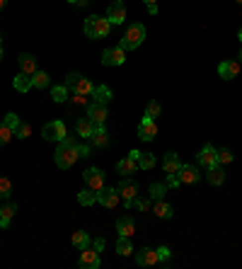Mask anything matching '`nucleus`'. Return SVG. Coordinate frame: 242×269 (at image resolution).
<instances>
[{
  "label": "nucleus",
  "mask_w": 242,
  "mask_h": 269,
  "mask_svg": "<svg viewBox=\"0 0 242 269\" xmlns=\"http://www.w3.org/2000/svg\"><path fill=\"white\" fill-rule=\"evenodd\" d=\"M54 158H56V165L61 167V170L73 167L75 160L80 158V153H78V143H75L71 136H66L63 141H58V148H56V153H54Z\"/></svg>",
  "instance_id": "nucleus-1"
},
{
  "label": "nucleus",
  "mask_w": 242,
  "mask_h": 269,
  "mask_svg": "<svg viewBox=\"0 0 242 269\" xmlns=\"http://www.w3.org/2000/svg\"><path fill=\"white\" fill-rule=\"evenodd\" d=\"M85 34L90 36V39H102V36L109 34V29H112V22L107 17H97V15H92V17L85 19Z\"/></svg>",
  "instance_id": "nucleus-2"
},
{
  "label": "nucleus",
  "mask_w": 242,
  "mask_h": 269,
  "mask_svg": "<svg viewBox=\"0 0 242 269\" xmlns=\"http://www.w3.org/2000/svg\"><path fill=\"white\" fill-rule=\"evenodd\" d=\"M143 39H146V27H143V24H131L119 46H121L124 51H131V49H138V46L143 44Z\"/></svg>",
  "instance_id": "nucleus-3"
},
{
  "label": "nucleus",
  "mask_w": 242,
  "mask_h": 269,
  "mask_svg": "<svg viewBox=\"0 0 242 269\" xmlns=\"http://www.w3.org/2000/svg\"><path fill=\"white\" fill-rule=\"evenodd\" d=\"M66 88L73 90L75 95H92V83L85 78V75H80V73H71L68 78H66Z\"/></svg>",
  "instance_id": "nucleus-4"
},
{
  "label": "nucleus",
  "mask_w": 242,
  "mask_h": 269,
  "mask_svg": "<svg viewBox=\"0 0 242 269\" xmlns=\"http://www.w3.org/2000/svg\"><path fill=\"white\" fill-rule=\"evenodd\" d=\"M116 189H119V197H121V201H124V206L131 209L133 199L138 197V184H136L131 177H126V179H121V184H119Z\"/></svg>",
  "instance_id": "nucleus-5"
},
{
  "label": "nucleus",
  "mask_w": 242,
  "mask_h": 269,
  "mask_svg": "<svg viewBox=\"0 0 242 269\" xmlns=\"http://www.w3.org/2000/svg\"><path fill=\"white\" fill-rule=\"evenodd\" d=\"M119 189L116 187H102L99 192H97V204H102V206H107V209H114L116 204H119Z\"/></svg>",
  "instance_id": "nucleus-6"
},
{
  "label": "nucleus",
  "mask_w": 242,
  "mask_h": 269,
  "mask_svg": "<svg viewBox=\"0 0 242 269\" xmlns=\"http://www.w3.org/2000/svg\"><path fill=\"white\" fill-rule=\"evenodd\" d=\"M85 184L94 189V192H99L102 187H104V172L99 170V167H87L85 170Z\"/></svg>",
  "instance_id": "nucleus-7"
},
{
  "label": "nucleus",
  "mask_w": 242,
  "mask_h": 269,
  "mask_svg": "<svg viewBox=\"0 0 242 269\" xmlns=\"http://www.w3.org/2000/svg\"><path fill=\"white\" fill-rule=\"evenodd\" d=\"M107 117H109V114H107V105H102V102H92V105L87 107V119H90L94 126L104 124Z\"/></svg>",
  "instance_id": "nucleus-8"
},
{
  "label": "nucleus",
  "mask_w": 242,
  "mask_h": 269,
  "mask_svg": "<svg viewBox=\"0 0 242 269\" xmlns=\"http://www.w3.org/2000/svg\"><path fill=\"white\" fill-rule=\"evenodd\" d=\"M44 138L46 141H63L66 138V126L63 122H49L44 126Z\"/></svg>",
  "instance_id": "nucleus-9"
},
{
  "label": "nucleus",
  "mask_w": 242,
  "mask_h": 269,
  "mask_svg": "<svg viewBox=\"0 0 242 269\" xmlns=\"http://www.w3.org/2000/svg\"><path fill=\"white\" fill-rule=\"evenodd\" d=\"M158 262H160V257H158V250L141 248V250L136 252V265H138V267H153V265H158Z\"/></svg>",
  "instance_id": "nucleus-10"
},
{
  "label": "nucleus",
  "mask_w": 242,
  "mask_h": 269,
  "mask_svg": "<svg viewBox=\"0 0 242 269\" xmlns=\"http://www.w3.org/2000/svg\"><path fill=\"white\" fill-rule=\"evenodd\" d=\"M80 267L82 269H99V252L94 250V248H85V250H80Z\"/></svg>",
  "instance_id": "nucleus-11"
},
{
  "label": "nucleus",
  "mask_w": 242,
  "mask_h": 269,
  "mask_svg": "<svg viewBox=\"0 0 242 269\" xmlns=\"http://www.w3.org/2000/svg\"><path fill=\"white\" fill-rule=\"evenodd\" d=\"M196 158H199V165L208 170V167H213V165H218V150H216L213 145L208 143V145H204V148H201V153H199Z\"/></svg>",
  "instance_id": "nucleus-12"
},
{
  "label": "nucleus",
  "mask_w": 242,
  "mask_h": 269,
  "mask_svg": "<svg viewBox=\"0 0 242 269\" xmlns=\"http://www.w3.org/2000/svg\"><path fill=\"white\" fill-rule=\"evenodd\" d=\"M126 61V51L121 46H114V49H107L104 56H102V63L104 66H121Z\"/></svg>",
  "instance_id": "nucleus-13"
},
{
  "label": "nucleus",
  "mask_w": 242,
  "mask_h": 269,
  "mask_svg": "<svg viewBox=\"0 0 242 269\" xmlns=\"http://www.w3.org/2000/svg\"><path fill=\"white\" fill-rule=\"evenodd\" d=\"M107 19L112 22V24H121L124 19H126V5L121 2V0H116L109 5V10H107Z\"/></svg>",
  "instance_id": "nucleus-14"
},
{
  "label": "nucleus",
  "mask_w": 242,
  "mask_h": 269,
  "mask_svg": "<svg viewBox=\"0 0 242 269\" xmlns=\"http://www.w3.org/2000/svg\"><path fill=\"white\" fill-rule=\"evenodd\" d=\"M158 136V124H155V119H143L141 124H138V138H143V141H153Z\"/></svg>",
  "instance_id": "nucleus-15"
},
{
  "label": "nucleus",
  "mask_w": 242,
  "mask_h": 269,
  "mask_svg": "<svg viewBox=\"0 0 242 269\" xmlns=\"http://www.w3.org/2000/svg\"><path fill=\"white\" fill-rule=\"evenodd\" d=\"M177 177H179V184H196L199 182V170L194 165H182Z\"/></svg>",
  "instance_id": "nucleus-16"
},
{
  "label": "nucleus",
  "mask_w": 242,
  "mask_h": 269,
  "mask_svg": "<svg viewBox=\"0 0 242 269\" xmlns=\"http://www.w3.org/2000/svg\"><path fill=\"white\" fill-rule=\"evenodd\" d=\"M116 231H119V235H124V238H131V235L136 233V221L131 216H121L116 221Z\"/></svg>",
  "instance_id": "nucleus-17"
},
{
  "label": "nucleus",
  "mask_w": 242,
  "mask_h": 269,
  "mask_svg": "<svg viewBox=\"0 0 242 269\" xmlns=\"http://www.w3.org/2000/svg\"><path fill=\"white\" fill-rule=\"evenodd\" d=\"M218 73H221V78H225V80H233V78H238V73H240V63H238V61H223V63L218 66Z\"/></svg>",
  "instance_id": "nucleus-18"
},
{
  "label": "nucleus",
  "mask_w": 242,
  "mask_h": 269,
  "mask_svg": "<svg viewBox=\"0 0 242 269\" xmlns=\"http://www.w3.org/2000/svg\"><path fill=\"white\" fill-rule=\"evenodd\" d=\"M90 141H92L94 148H104V145L109 143V134H107L104 124L94 126V131H92V136H90Z\"/></svg>",
  "instance_id": "nucleus-19"
},
{
  "label": "nucleus",
  "mask_w": 242,
  "mask_h": 269,
  "mask_svg": "<svg viewBox=\"0 0 242 269\" xmlns=\"http://www.w3.org/2000/svg\"><path fill=\"white\" fill-rule=\"evenodd\" d=\"M179 167H182L179 155H177V153H167V155H165V160H162V170H165V175H177V172H179Z\"/></svg>",
  "instance_id": "nucleus-20"
},
{
  "label": "nucleus",
  "mask_w": 242,
  "mask_h": 269,
  "mask_svg": "<svg viewBox=\"0 0 242 269\" xmlns=\"http://www.w3.org/2000/svg\"><path fill=\"white\" fill-rule=\"evenodd\" d=\"M15 211H17V206H15L12 201L5 199V204H2V209H0V228H7V226H10V218L15 216Z\"/></svg>",
  "instance_id": "nucleus-21"
},
{
  "label": "nucleus",
  "mask_w": 242,
  "mask_h": 269,
  "mask_svg": "<svg viewBox=\"0 0 242 269\" xmlns=\"http://www.w3.org/2000/svg\"><path fill=\"white\" fill-rule=\"evenodd\" d=\"M17 61H19L22 73H27V75H34V73H37V58H34L32 54H22Z\"/></svg>",
  "instance_id": "nucleus-22"
},
{
  "label": "nucleus",
  "mask_w": 242,
  "mask_h": 269,
  "mask_svg": "<svg viewBox=\"0 0 242 269\" xmlns=\"http://www.w3.org/2000/svg\"><path fill=\"white\" fill-rule=\"evenodd\" d=\"M136 170H138V162L133 158H124V160L116 162V172L119 175H136Z\"/></svg>",
  "instance_id": "nucleus-23"
},
{
  "label": "nucleus",
  "mask_w": 242,
  "mask_h": 269,
  "mask_svg": "<svg viewBox=\"0 0 242 269\" xmlns=\"http://www.w3.org/2000/svg\"><path fill=\"white\" fill-rule=\"evenodd\" d=\"M92 97H94V102L107 105V102L112 100V90L107 88V85H94V88H92Z\"/></svg>",
  "instance_id": "nucleus-24"
},
{
  "label": "nucleus",
  "mask_w": 242,
  "mask_h": 269,
  "mask_svg": "<svg viewBox=\"0 0 242 269\" xmlns=\"http://www.w3.org/2000/svg\"><path fill=\"white\" fill-rule=\"evenodd\" d=\"M153 211H155V216H160V218H172V214H174V209L169 206L167 201H162V199H155Z\"/></svg>",
  "instance_id": "nucleus-25"
},
{
  "label": "nucleus",
  "mask_w": 242,
  "mask_h": 269,
  "mask_svg": "<svg viewBox=\"0 0 242 269\" xmlns=\"http://www.w3.org/2000/svg\"><path fill=\"white\" fill-rule=\"evenodd\" d=\"M75 131H78V136H82V138H90L92 136V131H94V124L85 117V119H80L78 124H75Z\"/></svg>",
  "instance_id": "nucleus-26"
},
{
  "label": "nucleus",
  "mask_w": 242,
  "mask_h": 269,
  "mask_svg": "<svg viewBox=\"0 0 242 269\" xmlns=\"http://www.w3.org/2000/svg\"><path fill=\"white\" fill-rule=\"evenodd\" d=\"M208 182H211V184H216V187L225 182V172L221 170V162H218V165H213V167H208Z\"/></svg>",
  "instance_id": "nucleus-27"
},
{
  "label": "nucleus",
  "mask_w": 242,
  "mask_h": 269,
  "mask_svg": "<svg viewBox=\"0 0 242 269\" xmlns=\"http://www.w3.org/2000/svg\"><path fill=\"white\" fill-rule=\"evenodd\" d=\"M12 85L17 92H27V90L32 88V75H27V73H19L17 78L12 80Z\"/></svg>",
  "instance_id": "nucleus-28"
},
{
  "label": "nucleus",
  "mask_w": 242,
  "mask_h": 269,
  "mask_svg": "<svg viewBox=\"0 0 242 269\" xmlns=\"http://www.w3.org/2000/svg\"><path fill=\"white\" fill-rule=\"evenodd\" d=\"M78 201H80L82 206H92V204H97V192L90 189V187H85V189L78 194Z\"/></svg>",
  "instance_id": "nucleus-29"
},
{
  "label": "nucleus",
  "mask_w": 242,
  "mask_h": 269,
  "mask_svg": "<svg viewBox=\"0 0 242 269\" xmlns=\"http://www.w3.org/2000/svg\"><path fill=\"white\" fill-rule=\"evenodd\" d=\"M73 245L78 250H85V248L92 245V240H90V235L85 233V231H78V233H73Z\"/></svg>",
  "instance_id": "nucleus-30"
},
{
  "label": "nucleus",
  "mask_w": 242,
  "mask_h": 269,
  "mask_svg": "<svg viewBox=\"0 0 242 269\" xmlns=\"http://www.w3.org/2000/svg\"><path fill=\"white\" fill-rule=\"evenodd\" d=\"M51 83V78L46 75L44 71H37L34 75H32V88H37V90H44L46 85Z\"/></svg>",
  "instance_id": "nucleus-31"
},
{
  "label": "nucleus",
  "mask_w": 242,
  "mask_h": 269,
  "mask_svg": "<svg viewBox=\"0 0 242 269\" xmlns=\"http://www.w3.org/2000/svg\"><path fill=\"white\" fill-rule=\"evenodd\" d=\"M116 252L121 255V257H126L133 252V245H131V238H124V235H119V243H116Z\"/></svg>",
  "instance_id": "nucleus-32"
},
{
  "label": "nucleus",
  "mask_w": 242,
  "mask_h": 269,
  "mask_svg": "<svg viewBox=\"0 0 242 269\" xmlns=\"http://www.w3.org/2000/svg\"><path fill=\"white\" fill-rule=\"evenodd\" d=\"M12 138H15V131H12L10 126H7V124H5V122H2V124H0V145L10 143Z\"/></svg>",
  "instance_id": "nucleus-33"
},
{
  "label": "nucleus",
  "mask_w": 242,
  "mask_h": 269,
  "mask_svg": "<svg viewBox=\"0 0 242 269\" xmlns=\"http://www.w3.org/2000/svg\"><path fill=\"white\" fill-rule=\"evenodd\" d=\"M138 167H141V170H150V167H155V155H153V153H141V158H138Z\"/></svg>",
  "instance_id": "nucleus-34"
},
{
  "label": "nucleus",
  "mask_w": 242,
  "mask_h": 269,
  "mask_svg": "<svg viewBox=\"0 0 242 269\" xmlns=\"http://www.w3.org/2000/svg\"><path fill=\"white\" fill-rule=\"evenodd\" d=\"M167 192V184H160V182H153L150 184V199H162Z\"/></svg>",
  "instance_id": "nucleus-35"
},
{
  "label": "nucleus",
  "mask_w": 242,
  "mask_h": 269,
  "mask_svg": "<svg viewBox=\"0 0 242 269\" xmlns=\"http://www.w3.org/2000/svg\"><path fill=\"white\" fill-rule=\"evenodd\" d=\"M10 192H12V184H10V179H7V177H0V199L5 201V199L10 197Z\"/></svg>",
  "instance_id": "nucleus-36"
},
{
  "label": "nucleus",
  "mask_w": 242,
  "mask_h": 269,
  "mask_svg": "<svg viewBox=\"0 0 242 269\" xmlns=\"http://www.w3.org/2000/svg\"><path fill=\"white\" fill-rule=\"evenodd\" d=\"M51 97H54L56 102H63V100L68 97V88H66V85H56V88L51 90Z\"/></svg>",
  "instance_id": "nucleus-37"
},
{
  "label": "nucleus",
  "mask_w": 242,
  "mask_h": 269,
  "mask_svg": "<svg viewBox=\"0 0 242 269\" xmlns=\"http://www.w3.org/2000/svg\"><path fill=\"white\" fill-rule=\"evenodd\" d=\"M160 112H162V109H160V102H148V107H146V117H148V119H158Z\"/></svg>",
  "instance_id": "nucleus-38"
},
{
  "label": "nucleus",
  "mask_w": 242,
  "mask_h": 269,
  "mask_svg": "<svg viewBox=\"0 0 242 269\" xmlns=\"http://www.w3.org/2000/svg\"><path fill=\"white\" fill-rule=\"evenodd\" d=\"M29 134H32V126L24 124V122H19V126L15 129V136H17V138H27Z\"/></svg>",
  "instance_id": "nucleus-39"
},
{
  "label": "nucleus",
  "mask_w": 242,
  "mask_h": 269,
  "mask_svg": "<svg viewBox=\"0 0 242 269\" xmlns=\"http://www.w3.org/2000/svg\"><path fill=\"white\" fill-rule=\"evenodd\" d=\"M133 209H138V211H148L150 209V199H141V197H136L133 199V204H131Z\"/></svg>",
  "instance_id": "nucleus-40"
},
{
  "label": "nucleus",
  "mask_w": 242,
  "mask_h": 269,
  "mask_svg": "<svg viewBox=\"0 0 242 269\" xmlns=\"http://www.w3.org/2000/svg\"><path fill=\"white\" fill-rule=\"evenodd\" d=\"M5 124L15 131V129L19 126V117H17V114H5Z\"/></svg>",
  "instance_id": "nucleus-41"
},
{
  "label": "nucleus",
  "mask_w": 242,
  "mask_h": 269,
  "mask_svg": "<svg viewBox=\"0 0 242 269\" xmlns=\"http://www.w3.org/2000/svg\"><path fill=\"white\" fill-rule=\"evenodd\" d=\"M230 160H233V153L228 148H221L218 150V162H230Z\"/></svg>",
  "instance_id": "nucleus-42"
},
{
  "label": "nucleus",
  "mask_w": 242,
  "mask_h": 269,
  "mask_svg": "<svg viewBox=\"0 0 242 269\" xmlns=\"http://www.w3.org/2000/svg\"><path fill=\"white\" fill-rule=\"evenodd\" d=\"M92 245H94V250H97V252H102L107 243H104V238H97V240H92Z\"/></svg>",
  "instance_id": "nucleus-43"
},
{
  "label": "nucleus",
  "mask_w": 242,
  "mask_h": 269,
  "mask_svg": "<svg viewBox=\"0 0 242 269\" xmlns=\"http://www.w3.org/2000/svg\"><path fill=\"white\" fill-rule=\"evenodd\" d=\"M158 257H160L162 262H167L169 260V248H160V250H158Z\"/></svg>",
  "instance_id": "nucleus-44"
},
{
  "label": "nucleus",
  "mask_w": 242,
  "mask_h": 269,
  "mask_svg": "<svg viewBox=\"0 0 242 269\" xmlns=\"http://www.w3.org/2000/svg\"><path fill=\"white\" fill-rule=\"evenodd\" d=\"M167 187H179V177L177 175H167Z\"/></svg>",
  "instance_id": "nucleus-45"
},
{
  "label": "nucleus",
  "mask_w": 242,
  "mask_h": 269,
  "mask_svg": "<svg viewBox=\"0 0 242 269\" xmlns=\"http://www.w3.org/2000/svg\"><path fill=\"white\" fill-rule=\"evenodd\" d=\"M73 102L75 105H87V95H75Z\"/></svg>",
  "instance_id": "nucleus-46"
},
{
  "label": "nucleus",
  "mask_w": 242,
  "mask_h": 269,
  "mask_svg": "<svg viewBox=\"0 0 242 269\" xmlns=\"http://www.w3.org/2000/svg\"><path fill=\"white\" fill-rule=\"evenodd\" d=\"M78 153H80V158H87L90 155V148L87 145H78Z\"/></svg>",
  "instance_id": "nucleus-47"
},
{
  "label": "nucleus",
  "mask_w": 242,
  "mask_h": 269,
  "mask_svg": "<svg viewBox=\"0 0 242 269\" xmlns=\"http://www.w3.org/2000/svg\"><path fill=\"white\" fill-rule=\"evenodd\" d=\"M129 158H133V160L138 162V158H141V150H131V153H129Z\"/></svg>",
  "instance_id": "nucleus-48"
},
{
  "label": "nucleus",
  "mask_w": 242,
  "mask_h": 269,
  "mask_svg": "<svg viewBox=\"0 0 242 269\" xmlns=\"http://www.w3.org/2000/svg\"><path fill=\"white\" fill-rule=\"evenodd\" d=\"M87 2H90V0H78V2H75V5H80V7H85V5H87Z\"/></svg>",
  "instance_id": "nucleus-49"
},
{
  "label": "nucleus",
  "mask_w": 242,
  "mask_h": 269,
  "mask_svg": "<svg viewBox=\"0 0 242 269\" xmlns=\"http://www.w3.org/2000/svg\"><path fill=\"white\" fill-rule=\"evenodd\" d=\"M5 5H7V0H0V10H2V7H5Z\"/></svg>",
  "instance_id": "nucleus-50"
},
{
  "label": "nucleus",
  "mask_w": 242,
  "mask_h": 269,
  "mask_svg": "<svg viewBox=\"0 0 242 269\" xmlns=\"http://www.w3.org/2000/svg\"><path fill=\"white\" fill-rule=\"evenodd\" d=\"M146 2H148V5H155V2H158V0H146Z\"/></svg>",
  "instance_id": "nucleus-51"
},
{
  "label": "nucleus",
  "mask_w": 242,
  "mask_h": 269,
  "mask_svg": "<svg viewBox=\"0 0 242 269\" xmlns=\"http://www.w3.org/2000/svg\"><path fill=\"white\" fill-rule=\"evenodd\" d=\"M0 58H2V44H0Z\"/></svg>",
  "instance_id": "nucleus-52"
},
{
  "label": "nucleus",
  "mask_w": 242,
  "mask_h": 269,
  "mask_svg": "<svg viewBox=\"0 0 242 269\" xmlns=\"http://www.w3.org/2000/svg\"><path fill=\"white\" fill-rule=\"evenodd\" d=\"M238 58H240V63H242V51H240V56H238Z\"/></svg>",
  "instance_id": "nucleus-53"
},
{
  "label": "nucleus",
  "mask_w": 242,
  "mask_h": 269,
  "mask_svg": "<svg viewBox=\"0 0 242 269\" xmlns=\"http://www.w3.org/2000/svg\"><path fill=\"white\" fill-rule=\"evenodd\" d=\"M240 41H242V29H240Z\"/></svg>",
  "instance_id": "nucleus-54"
},
{
  "label": "nucleus",
  "mask_w": 242,
  "mask_h": 269,
  "mask_svg": "<svg viewBox=\"0 0 242 269\" xmlns=\"http://www.w3.org/2000/svg\"><path fill=\"white\" fill-rule=\"evenodd\" d=\"M71 2H78V0H71Z\"/></svg>",
  "instance_id": "nucleus-55"
},
{
  "label": "nucleus",
  "mask_w": 242,
  "mask_h": 269,
  "mask_svg": "<svg viewBox=\"0 0 242 269\" xmlns=\"http://www.w3.org/2000/svg\"><path fill=\"white\" fill-rule=\"evenodd\" d=\"M0 44H2V39H0Z\"/></svg>",
  "instance_id": "nucleus-56"
},
{
  "label": "nucleus",
  "mask_w": 242,
  "mask_h": 269,
  "mask_svg": "<svg viewBox=\"0 0 242 269\" xmlns=\"http://www.w3.org/2000/svg\"><path fill=\"white\" fill-rule=\"evenodd\" d=\"M238 2H242V0H238Z\"/></svg>",
  "instance_id": "nucleus-57"
}]
</instances>
